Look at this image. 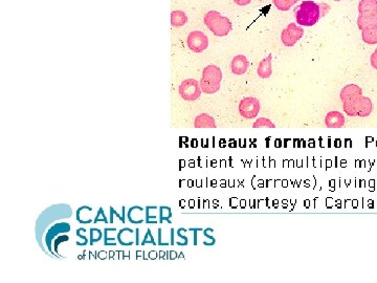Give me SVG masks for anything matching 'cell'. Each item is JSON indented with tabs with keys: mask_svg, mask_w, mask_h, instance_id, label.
Instances as JSON below:
<instances>
[{
	"mask_svg": "<svg viewBox=\"0 0 377 283\" xmlns=\"http://www.w3.org/2000/svg\"><path fill=\"white\" fill-rule=\"evenodd\" d=\"M234 2L238 5H247L251 2V0H234Z\"/></svg>",
	"mask_w": 377,
	"mask_h": 283,
	"instance_id": "obj_29",
	"label": "cell"
},
{
	"mask_svg": "<svg viewBox=\"0 0 377 283\" xmlns=\"http://www.w3.org/2000/svg\"><path fill=\"white\" fill-rule=\"evenodd\" d=\"M371 65L375 70H377V48L375 49V52L371 56Z\"/></svg>",
	"mask_w": 377,
	"mask_h": 283,
	"instance_id": "obj_27",
	"label": "cell"
},
{
	"mask_svg": "<svg viewBox=\"0 0 377 283\" xmlns=\"http://www.w3.org/2000/svg\"><path fill=\"white\" fill-rule=\"evenodd\" d=\"M333 1H342V0H333Z\"/></svg>",
	"mask_w": 377,
	"mask_h": 283,
	"instance_id": "obj_34",
	"label": "cell"
},
{
	"mask_svg": "<svg viewBox=\"0 0 377 283\" xmlns=\"http://www.w3.org/2000/svg\"><path fill=\"white\" fill-rule=\"evenodd\" d=\"M187 43L192 52L201 53L207 48L208 39L205 33L200 31H194L189 34Z\"/></svg>",
	"mask_w": 377,
	"mask_h": 283,
	"instance_id": "obj_8",
	"label": "cell"
},
{
	"mask_svg": "<svg viewBox=\"0 0 377 283\" xmlns=\"http://www.w3.org/2000/svg\"><path fill=\"white\" fill-rule=\"evenodd\" d=\"M190 231H193V232H194V245H197V235H196V233H197L198 231H201V229H195V228H191V229H190Z\"/></svg>",
	"mask_w": 377,
	"mask_h": 283,
	"instance_id": "obj_31",
	"label": "cell"
},
{
	"mask_svg": "<svg viewBox=\"0 0 377 283\" xmlns=\"http://www.w3.org/2000/svg\"><path fill=\"white\" fill-rule=\"evenodd\" d=\"M194 127L196 128H215L216 123L214 118L207 113H201L194 121Z\"/></svg>",
	"mask_w": 377,
	"mask_h": 283,
	"instance_id": "obj_14",
	"label": "cell"
},
{
	"mask_svg": "<svg viewBox=\"0 0 377 283\" xmlns=\"http://www.w3.org/2000/svg\"><path fill=\"white\" fill-rule=\"evenodd\" d=\"M205 24L218 37H224L232 31L231 20L217 11H209L205 15Z\"/></svg>",
	"mask_w": 377,
	"mask_h": 283,
	"instance_id": "obj_4",
	"label": "cell"
},
{
	"mask_svg": "<svg viewBox=\"0 0 377 283\" xmlns=\"http://www.w3.org/2000/svg\"><path fill=\"white\" fill-rule=\"evenodd\" d=\"M179 95L184 101H195L201 95L200 83L195 79H187L179 85Z\"/></svg>",
	"mask_w": 377,
	"mask_h": 283,
	"instance_id": "obj_5",
	"label": "cell"
},
{
	"mask_svg": "<svg viewBox=\"0 0 377 283\" xmlns=\"http://www.w3.org/2000/svg\"><path fill=\"white\" fill-rule=\"evenodd\" d=\"M188 21V17L184 12L182 11H173L171 13V24L175 28H179L184 26Z\"/></svg>",
	"mask_w": 377,
	"mask_h": 283,
	"instance_id": "obj_16",
	"label": "cell"
},
{
	"mask_svg": "<svg viewBox=\"0 0 377 283\" xmlns=\"http://www.w3.org/2000/svg\"><path fill=\"white\" fill-rule=\"evenodd\" d=\"M104 237V232L101 231L100 229L97 228H92L90 229V239H89V245L94 246L96 243H99V241Z\"/></svg>",
	"mask_w": 377,
	"mask_h": 283,
	"instance_id": "obj_20",
	"label": "cell"
},
{
	"mask_svg": "<svg viewBox=\"0 0 377 283\" xmlns=\"http://www.w3.org/2000/svg\"><path fill=\"white\" fill-rule=\"evenodd\" d=\"M254 128H260V127H270V128H274V124L271 121L268 120L266 118H260L258 119L254 125H253Z\"/></svg>",
	"mask_w": 377,
	"mask_h": 283,
	"instance_id": "obj_22",
	"label": "cell"
},
{
	"mask_svg": "<svg viewBox=\"0 0 377 283\" xmlns=\"http://www.w3.org/2000/svg\"><path fill=\"white\" fill-rule=\"evenodd\" d=\"M303 35H304V30L302 29V27L296 26L295 23H289L287 28L283 30L282 35H281V40L285 46L291 47L295 45L302 37H303Z\"/></svg>",
	"mask_w": 377,
	"mask_h": 283,
	"instance_id": "obj_7",
	"label": "cell"
},
{
	"mask_svg": "<svg viewBox=\"0 0 377 283\" xmlns=\"http://www.w3.org/2000/svg\"><path fill=\"white\" fill-rule=\"evenodd\" d=\"M172 217L171 208L167 206H161L159 207V222L163 223L164 221H168L171 223L170 218Z\"/></svg>",
	"mask_w": 377,
	"mask_h": 283,
	"instance_id": "obj_19",
	"label": "cell"
},
{
	"mask_svg": "<svg viewBox=\"0 0 377 283\" xmlns=\"http://www.w3.org/2000/svg\"><path fill=\"white\" fill-rule=\"evenodd\" d=\"M258 76L262 79H268L273 73L272 70V55H268L265 59H263L259 64L258 68Z\"/></svg>",
	"mask_w": 377,
	"mask_h": 283,
	"instance_id": "obj_13",
	"label": "cell"
},
{
	"mask_svg": "<svg viewBox=\"0 0 377 283\" xmlns=\"http://www.w3.org/2000/svg\"><path fill=\"white\" fill-rule=\"evenodd\" d=\"M359 14H377V0H360L358 3Z\"/></svg>",
	"mask_w": 377,
	"mask_h": 283,
	"instance_id": "obj_15",
	"label": "cell"
},
{
	"mask_svg": "<svg viewBox=\"0 0 377 283\" xmlns=\"http://www.w3.org/2000/svg\"><path fill=\"white\" fill-rule=\"evenodd\" d=\"M100 221H103L105 223H109V220L107 219V217L105 216V212H104V209H103L102 207H100V209L98 210V213H97L96 217L94 219L95 223H98Z\"/></svg>",
	"mask_w": 377,
	"mask_h": 283,
	"instance_id": "obj_24",
	"label": "cell"
},
{
	"mask_svg": "<svg viewBox=\"0 0 377 283\" xmlns=\"http://www.w3.org/2000/svg\"><path fill=\"white\" fill-rule=\"evenodd\" d=\"M299 0H274V4L280 11H288Z\"/></svg>",
	"mask_w": 377,
	"mask_h": 283,
	"instance_id": "obj_18",
	"label": "cell"
},
{
	"mask_svg": "<svg viewBox=\"0 0 377 283\" xmlns=\"http://www.w3.org/2000/svg\"><path fill=\"white\" fill-rule=\"evenodd\" d=\"M325 124L329 128H341L345 124V118L339 111H330L326 115Z\"/></svg>",
	"mask_w": 377,
	"mask_h": 283,
	"instance_id": "obj_12",
	"label": "cell"
},
{
	"mask_svg": "<svg viewBox=\"0 0 377 283\" xmlns=\"http://www.w3.org/2000/svg\"><path fill=\"white\" fill-rule=\"evenodd\" d=\"M260 108V101L257 98L247 97L243 99L239 104V112L245 119H254L258 115Z\"/></svg>",
	"mask_w": 377,
	"mask_h": 283,
	"instance_id": "obj_6",
	"label": "cell"
},
{
	"mask_svg": "<svg viewBox=\"0 0 377 283\" xmlns=\"http://www.w3.org/2000/svg\"><path fill=\"white\" fill-rule=\"evenodd\" d=\"M108 232L107 229L104 230V245L105 246H116L115 244V237H109L108 236Z\"/></svg>",
	"mask_w": 377,
	"mask_h": 283,
	"instance_id": "obj_26",
	"label": "cell"
},
{
	"mask_svg": "<svg viewBox=\"0 0 377 283\" xmlns=\"http://www.w3.org/2000/svg\"><path fill=\"white\" fill-rule=\"evenodd\" d=\"M321 17V5L311 0H304L296 10V19L300 26L312 27Z\"/></svg>",
	"mask_w": 377,
	"mask_h": 283,
	"instance_id": "obj_2",
	"label": "cell"
},
{
	"mask_svg": "<svg viewBox=\"0 0 377 283\" xmlns=\"http://www.w3.org/2000/svg\"><path fill=\"white\" fill-rule=\"evenodd\" d=\"M70 230V226L69 223H57L55 224V226L53 228H50V230L48 231L47 235H46V246L48 248V249L50 252H52V243H53V239L56 235H58L59 233H64V232H69Z\"/></svg>",
	"mask_w": 377,
	"mask_h": 283,
	"instance_id": "obj_11",
	"label": "cell"
},
{
	"mask_svg": "<svg viewBox=\"0 0 377 283\" xmlns=\"http://www.w3.org/2000/svg\"><path fill=\"white\" fill-rule=\"evenodd\" d=\"M147 244H151V245H153V246L156 245V244H155V240H154V238H153L152 233H151V230H150V229L147 230V233H146V235H145V238L142 239V241L140 243L141 246H145V245H147Z\"/></svg>",
	"mask_w": 377,
	"mask_h": 283,
	"instance_id": "obj_25",
	"label": "cell"
},
{
	"mask_svg": "<svg viewBox=\"0 0 377 283\" xmlns=\"http://www.w3.org/2000/svg\"><path fill=\"white\" fill-rule=\"evenodd\" d=\"M136 233H137V241H136V245H140V244H139V241H138V238H139V236H138V234H139V230L137 229V230L136 231Z\"/></svg>",
	"mask_w": 377,
	"mask_h": 283,
	"instance_id": "obj_32",
	"label": "cell"
},
{
	"mask_svg": "<svg viewBox=\"0 0 377 283\" xmlns=\"http://www.w3.org/2000/svg\"><path fill=\"white\" fill-rule=\"evenodd\" d=\"M343 108L350 116L366 118L372 112V101L363 96V90L355 84H348L341 91Z\"/></svg>",
	"mask_w": 377,
	"mask_h": 283,
	"instance_id": "obj_1",
	"label": "cell"
},
{
	"mask_svg": "<svg viewBox=\"0 0 377 283\" xmlns=\"http://www.w3.org/2000/svg\"><path fill=\"white\" fill-rule=\"evenodd\" d=\"M362 38L364 40V42L368 44H376L377 43V27L363 31Z\"/></svg>",
	"mask_w": 377,
	"mask_h": 283,
	"instance_id": "obj_17",
	"label": "cell"
},
{
	"mask_svg": "<svg viewBox=\"0 0 377 283\" xmlns=\"http://www.w3.org/2000/svg\"><path fill=\"white\" fill-rule=\"evenodd\" d=\"M232 72L236 76H241V74L245 73L248 69V61L245 56L243 55H237L234 57L231 64Z\"/></svg>",
	"mask_w": 377,
	"mask_h": 283,
	"instance_id": "obj_10",
	"label": "cell"
},
{
	"mask_svg": "<svg viewBox=\"0 0 377 283\" xmlns=\"http://www.w3.org/2000/svg\"><path fill=\"white\" fill-rule=\"evenodd\" d=\"M357 26L360 31L373 29L377 27V14L364 13L359 14L357 19Z\"/></svg>",
	"mask_w": 377,
	"mask_h": 283,
	"instance_id": "obj_9",
	"label": "cell"
},
{
	"mask_svg": "<svg viewBox=\"0 0 377 283\" xmlns=\"http://www.w3.org/2000/svg\"><path fill=\"white\" fill-rule=\"evenodd\" d=\"M156 209H158V207H156V206H152V207H151V206H147V207L145 208V212H146V216H145L146 220H145V221H146L148 224H150V223H157V220L154 219V218H156V216H155V215H152V216L150 215V211L156 210Z\"/></svg>",
	"mask_w": 377,
	"mask_h": 283,
	"instance_id": "obj_23",
	"label": "cell"
},
{
	"mask_svg": "<svg viewBox=\"0 0 377 283\" xmlns=\"http://www.w3.org/2000/svg\"><path fill=\"white\" fill-rule=\"evenodd\" d=\"M75 234H77V236H78V237H80V238H82V239H83V241H84V243H83V246H86V245L88 244V239H87V237H86L85 235H81V228H80V229H78L77 231H75Z\"/></svg>",
	"mask_w": 377,
	"mask_h": 283,
	"instance_id": "obj_28",
	"label": "cell"
},
{
	"mask_svg": "<svg viewBox=\"0 0 377 283\" xmlns=\"http://www.w3.org/2000/svg\"><path fill=\"white\" fill-rule=\"evenodd\" d=\"M157 245H159V246H168V245H170L169 243H163V241H162V229L158 230V244Z\"/></svg>",
	"mask_w": 377,
	"mask_h": 283,
	"instance_id": "obj_30",
	"label": "cell"
},
{
	"mask_svg": "<svg viewBox=\"0 0 377 283\" xmlns=\"http://www.w3.org/2000/svg\"><path fill=\"white\" fill-rule=\"evenodd\" d=\"M222 80V71L220 68L216 65H207L203 71V77L200 80V87L205 94L212 95L220 89Z\"/></svg>",
	"mask_w": 377,
	"mask_h": 283,
	"instance_id": "obj_3",
	"label": "cell"
},
{
	"mask_svg": "<svg viewBox=\"0 0 377 283\" xmlns=\"http://www.w3.org/2000/svg\"><path fill=\"white\" fill-rule=\"evenodd\" d=\"M171 235L172 236H171V244L170 245H174V236H173L174 235V230L173 229L171 230Z\"/></svg>",
	"mask_w": 377,
	"mask_h": 283,
	"instance_id": "obj_33",
	"label": "cell"
},
{
	"mask_svg": "<svg viewBox=\"0 0 377 283\" xmlns=\"http://www.w3.org/2000/svg\"><path fill=\"white\" fill-rule=\"evenodd\" d=\"M109 209H110V216H109V223H113V218H114V216H117V218H120V220L123 222V223H125V221H126V207H122V214H119V213H117L114 209H113V207H110V208H109Z\"/></svg>",
	"mask_w": 377,
	"mask_h": 283,
	"instance_id": "obj_21",
	"label": "cell"
}]
</instances>
